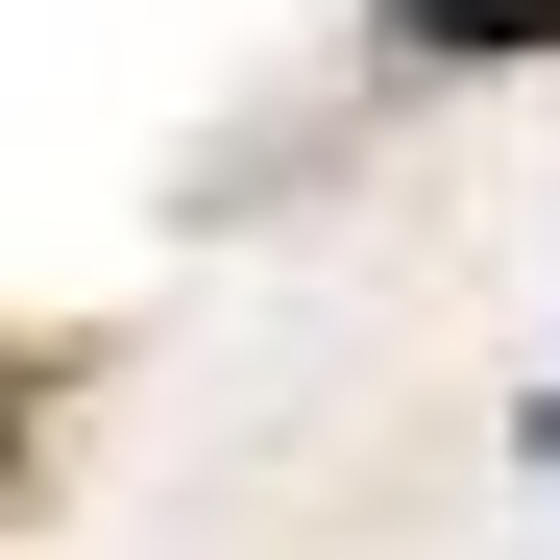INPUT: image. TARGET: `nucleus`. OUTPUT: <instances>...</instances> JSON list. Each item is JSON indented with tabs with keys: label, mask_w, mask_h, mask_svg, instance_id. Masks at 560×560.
Wrapping results in <instances>:
<instances>
[{
	"label": "nucleus",
	"mask_w": 560,
	"mask_h": 560,
	"mask_svg": "<svg viewBox=\"0 0 560 560\" xmlns=\"http://www.w3.org/2000/svg\"><path fill=\"white\" fill-rule=\"evenodd\" d=\"M390 25H415V49H463V73H488V49H560V0H390Z\"/></svg>",
	"instance_id": "nucleus-1"
},
{
	"label": "nucleus",
	"mask_w": 560,
	"mask_h": 560,
	"mask_svg": "<svg viewBox=\"0 0 560 560\" xmlns=\"http://www.w3.org/2000/svg\"><path fill=\"white\" fill-rule=\"evenodd\" d=\"M0 463H25V390H0Z\"/></svg>",
	"instance_id": "nucleus-2"
},
{
	"label": "nucleus",
	"mask_w": 560,
	"mask_h": 560,
	"mask_svg": "<svg viewBox=\"0 0 560 560\" xmlns=\"http://www.w3.org/2000/svg\"><path fill=\"white\" fill-rule=\"evenodd\" d=\"M536 463H560V415H536Z\"/></svg>",
	"instance_id": "nucleus-3"
}]
</instances>
